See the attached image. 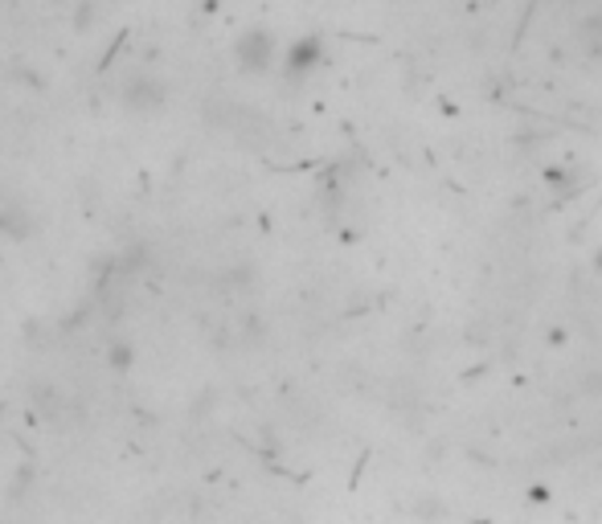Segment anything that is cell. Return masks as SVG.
<instances>
[{
    "instance_id": "obj_1",
    "label": "cell",
    "mask_w": 602,
    "mask_h": 524,
    "mask_svg": "<svg viewBox=\"0 0 602 524\" xmlns=\"http://www.w3.org/2000/svg\"><path fill=\"white\" fill-rule=\"evenodd\" d=\"M275 53H279V46H275L271 29H242L234 41V58L247 74H266L275 66Z\"/></svg>"
},
{
    "instance_id": "obj_2",
    "label": "cell",
    "mask_w": 602,
    "mask_h": 524,
    "mask_svg": "<svg viewBox=\"0 0 602 524\" xmlns=\"http://www.w3.org/2000/svg\"><path fill=\"white\" fill-rule=\"evenodd\" d=\"M319 66H324V41H319V34H303L287 46V58H284L287 78H308Z\"/></svg>"
},
{
    "instance_id": "obj_3",
    "label": "cell",
    "mask_w": 602,
    "mask_h": 524,
    "mask_svg": "<svg viewBox=\"0 0 602 524\" xmlns=\"http://www.w3.org/2000/svg\"><path fill=\"white\" fill-rule=\"evenodd\" d=\"M124 103L140 107V111H152V107L164 103V83H156V78H131L124 87Z\"/></svg>"
}]
</instances>
